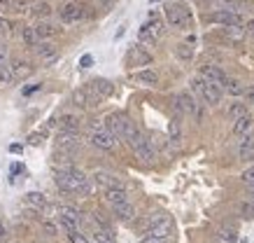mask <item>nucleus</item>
<instances>
[{"mask_svg":"<svg viewBox=\"0 0 254 243\" xmlns=\"http://www.w3.org/2000/svg\"><path fill=\"white\" fill-rule=\"evenodd\" d=\"M68 239H70V243H89V241H86V236L82 234L77 227L70 229V232H68Z\"/></svg>","mask_w":254,"mask_h":243,"instance_id":"obj_39","label":"nucleus"},{"mask_svg":"<svg viewBox=\"0 0 254 243\" xmlns=\"http://www.w3.org/2000/svg\"><path fill=\"white\" fill-rule=\"evenodd\" d=\"M247 98H250V101H254V89H252V91H247Z\"/></svg>","mask_w":254,"mask_h":243,"instance_id":"obj_54","label":"nucleus"},{"mask_svg":"<svg viewBox=\"0 0 254 243\" xmlns=\"http://www.w3.org/2000/svg\"><path fill=\"white\" fill-rule=\"evenodd\" d=\"M166 21H168L173 28H187L189 26V21H191V16H189V12H187L182 5H168L166 7Z\"/></svg>","mask_w":254,"mask_h":243,"instance_id":"obj_7","label":"nucleus"},{"mask_svg":"<svg viewBox=\"0 0 254 243\" xmlns=\"http://www.w3.org/2000/svg\"><path fill=\"white\" fill-rule=\"evenodd\" d=\"M93 236H96V243H117L112 229H108V227H98Z\"/></svg>","mask_w":254,"mask_h":243,"instance_id":"obj_31","label":"nucleus"},{"mask_svg":"<svg viewBox=\"0 0 254 243\" xmlns=\"http://www.w3.org/2000/svg\"><path fill=\"white\" fill-rule=\"evenodd\" d=\"M147 28H149V31L154 33L156 38H161V35H163V21H161V19H159V14H154V12L149 14V21H147Z\"/></svg>","mask_w":254,"mask_h":243,"instance_id":"obj_30","label":"nucleus"},{"mask_svg":"<svg viewBox=\"0 0 254 243\" xmlns=\"http://www.w3.org/2000/svg\"><path fill=\"white\" fill-rule=\"evenodd\" d=\"M210 21H215V24H224V26H240V14L231 12V9H219L215 14H210Z\"/></svg>","mask_w":254,"mask_h":243,"instance_id":"obj_13","label":"nucleus"},{"mask_svg":"<svg viewBox=\"0 0 254 243\" xmlns=\"http://www.w3.org/2000/svg\"><path fill=\"white\" fill-rule=\"evenodd\" d=\"M247 33H250V35H254V19H252V21H247Z\"/></svg>","mask_w":254,"mask_h":243,"instance_id":"obj_51","label":"nucleus"},{"mask_svg":"<svg viewBox=\"0 0 254 243\" xmlns=\"http://www.w3.org/2000/svg\"><path fill=\"white\" fill-rule=\"evenodd\" d=\"M250 129H252V117L250 115H243V117H238L233 122V134L236 136H245Z\"/></svg>","mask_w":254,"mask_h":243,"instance_id":"obj_25","label":"nucleus"},{"mask_svg":"<svg viewBox=\"0 0 254 243\" xmlns=\"http://www.w3.org/2000/svg\"><path fill=\"white\" fill-rule=\"evenodd\" d=\"M21 40L23 45H28V47H35L40 42V35L35 28H31V26H26V28H21Z\"/></svg>","mask_w":254,"mask_h":243,"instance_id":"obj_28","label":"nucleus"},{"mask_svg":"<svg viewBox=\"0 0 254 243\" xmlns=\"http://www.w3.org/2000/svg\"><path fill=\"white\" fill-rule=\"evenodd\" d=\"M93 180H96V185H100V187H105V189L117 187V185H119V180H117L115 175L108 173V171H96L93 173Z\"/></svg>","mask_w":254,"mask_h":243,"instance_id":"obj_20","label":"nucleus"},{"mask_svg":"<svg viewBox=\"0 0 254 243\" xmlns=\"http://www.w3.org/2000/svg\"><path fill=\"white\" fill-rule=\"evenodd\" d=\"M219 239L226 243H236L238 241V234H236V229L233 227H219Z\"/></svg>","mask_w":254,"mask_h":243,"instance_id":"obj_34","label":"nucleus"},{"mask_svg":"<svg viewBox=\"0 0 254 243\" xmlns=\"http://www.w3.org/2000/svg\"><path fill=\"white\" fill-rule=\"evenodd\" d=\"M105 201H108L110 206L124 204V201H128V192H126L122 185H117V187H110V189H105Z\"/></svg>","mask_w":254,"mask_h":243,"instance_id":"obj_16","label":"nucleus"},{"mask_svg":"<svg viewBox=\"0 0 254 243\" xmlns=\"http://www.w3.org/2000/svg\"><path fill=\"white\" fill-rule=\"evenodd\" d=\"M56 220H59V225H61L65 232H70V229H75L79 222H82V215H79L77 208L61 204L59 208H56Z\"/></svg>","mask_w":254,"mask_h":243,"instance_id":"obj_5","label":"nucleus"},{"mask_svg":"<svg viewBox=\"0 0 254 243\" xmlns=\"http://www.w3.org/2000/svg\"><path fill=\"white\" fill-rule=\"evenodd\" d=\"M56 124L61 131H79V117L77 115H61L56 119Z\"/></svg>","mask_w":254,"mask_h":243,"instance_id":"obj_19","label":"nucleus"},{"mask_svg":"<svg viewBox=\"0 0 254 243\" xmlns=\"http://www.w3.org/2000/svg\"><path fill=\"white\" fill-rule=\"evenodd\" d=\"M9 152H12V155H21L23 148L19 145V143H12V145H9Z\"/></svg>","mask_w":254,"mask_h":243,"instance_id":"obj_46","label":"nucleus"},{"mask_svg":"<svg viewBox=\"0 0 254 243\" xmlns=\"http://www.w3.org/2000/svg\"><path fill=\"white\" fill-rule=\"evenodd\" d=\"M124 33H126V26H124V24H122V26H119V31H117V33H115V40L124 38Z\"/></svg>","mask_w":254,"mask_h":243,"instance_id":"obj_50","label":"nucleus"},{"mask_svg":"<svg viewBox=\"0 0 254 243\" xmlns=\"http://www.w3.org/2000/svg\"><path fill=\"white\" fill-rule=\"evenodd\" d=\"M9 28H12V26H9V21H7V19H2V16H0V35H7Z\"/></svg>","mask_w":254,"mask_h":243,"instance_id":"obj_44","label":"nucleus"},{"mask_svg":"<svg viewBox=\"0 0 254 243\" xmlns=\"http://www.w3.org/2000/svg\"><path fill=\"white\" fill-rule=\"evenodd\" d=\"M105 129H108L115 138H128V136L135 131L133 122L126 117L124 112H112V115H108V119H105Z\"/></svg>","mask_w":254,"mask_h":243,"instance_id":"obj_4","label":"nucleus"},{"mask_svg":"<svg viewBox=\"0 0 254 243\" xmlns=\"http://www.w3.org/2000/svg\"><path fill=\"white\" fill-rule=\"evenodd\" d=\"M128 145L133 148V152H135V157L142 162V164H154V159H156V148L149 143V138H145V136L140 134L138 129L133 131L128 138Z\"/></svg>","mask_w":254,"mask_h":243,"instance_id":"obj_2","label":"nucleus"},{"mask_svg":"<svg viewBox=\"0 0 254 243\" xmlns=\"http://www.w3.org/2000/svg\"><path fill=\"white\" fill-rule=\"evenodd\" d=\"M100 5H103V7H110V5H112V0H100Z\"/></svg>","mask_w":254,"mask_h":243,"instance_id":"obj_53","label":"nucleus"},{"mask_svg":"<svg viewBox=\"0 0 254 243\" xmlns=\"http://www.w3.org/2000/svg\"><path fill=\"white\" fill-rule=\"evenodd\" d=\"M9 75H12V80L31 78V75H33V68L26 61H14L12 66H9Z\"/></svg>","mask_w":254,"mask_h":243,"instance_id":"obj_18","label":"nucleus"},{"mask_svg":"<svg viewBox=\"0 0 254 243\" xmlns=\"http://www.w3.org/2000/svg\"><path fill=\"white\" fill-rule=\"evenodd\" d=\"M89 91H91L98 101H103V98H108L115 89H112V84H110L108 80H93V82H89V86H86Z\"/></svg>","mask_w":254,"mask_h":243,"instance_id":"obj_15","label":"nucleus"},{"mask_svg":"<svg viewBox=\"0 0 254 243\" xmlns=\"http://www.w3.org/2000/svg\"><path fill=\"white\" fill-rule=\"evenodd\" d=\"M240 215L247 220H254V201H243L240 204Z\"/></svg>","mask_w":254,"mask_h":243,"instance_id":"obj_37","label":"nucleus"},{"mask_svg":"<svg viewBox=\"0 0 254 243\" xmlns=\"http://www.w3.org/2000/svg\"><path fill=\"white\" fill-rule=\"evenodd\" d=\"M191 89L208 103V105H217V103L222 101V86L215 84V82H210V80H205V78H193Z\"/></svg>","mask_w":254,"mask_h":243,"instance_id":"obj_3","label":"nucleus"},{"mask_svg":"<svg viewBox=\"0 0 254 243\" xmlns=\"http://www.w3.org/2000/svg\"><path fill=\"white\" fill-rule=\"evenodd\" d=\"M170 141H180V124H177V119L170 122Z\"/></svg>","mask_w":254,"mask_h":243,"instance_id":"obj_40","label":"nucleus"},{"mask_svg":"<svg viewBox=\"0 0 254 243\" xmlns=\"http://www.w3.org/2000/svg\"><path fill=\"white\" fill-rule=\"evenodd\" d=\"M173 229H175V225H173V220L166 218V215H161V213H156L154 218L149 220V229H147V234H152V236H161V239H170V234H173Z\"/></svg>","mask_w":254,"mask_h":243,"instance_id":"obj_6","label":"nucleus"},{"mask_svg":"<svg viewBox=\"0 0 254 243\" xmlns=\"http://www.w3.org/2000/svg\"><path fill=\"white\" fill-rule=\"evenodd\" d=\"M250 196H252V201H254V189H252V194H250Z\"/></svg>","mask_w":254,"mask_h":243,"instance_id":"obj_55","label":"nucleus"},{"mask_svg":"<svg viewBox=\"0 0 254 243\" xmlns=\"http://www.w3.org/2000/svg\"><path fill=\"white\" fill-rule=\"evenodd\" d=\"M35 31H38L40 40H49V38H54L56 33H59V28H56L54 24H49V21H40V24L35 26Z\"/></svg>","mask_w":254,"mask_h":243,"instance_id":"obj_26","label":"nucleus"},{"mask_svg":"<svg viewBox=\"0 0 254 243\" xmlns=\"http://www.w3.org/2000/svg\"><path fill=\"white\" fill-rule=\"evenodd\" d=\"M31 14L38 16V19H47V16L52 14V5L45 2V0H35V2L31 5Z\"/></svg>","mask_w":254,"mask_h":243,"instance_id":"obj_24","label":"nucleus"},{"mask_svg":"<svg viewBox=\"0 0 254 243\" xmlns=\"http://www.w3.org/2000/svg\"><path fill=\"white\" fill-rule=\"evenodd\" d=\"M91 66H93V56L91 54H84L82 59H79V68H84L86 71V68H91Z\"/></svg>","mask_w":254,"mask_h":243,"instance_id":"obj_42","label":"nucleus"},{"mask_svg":"<svg viewBox=\"0 0 254 243\" xmlns=\"http://www.w3.org/2000/svg\"><path fill=\"white\" fill-rule=\"evenodd\" d=\"M56 148L63 152H77L79 150V136L77 131H61L56 136Z\"/></svg>","mask_w":254,"mask_h":243,"instance_id":"obj_11","label":"nucleus"},{"mask_svg":"<svg viewBox=\"0 0 254 243\" xmlns=\"http://www.w3.org/2000/svg\"><path fill=\"white\" fill-rule=\"evenodd\" d=\"M5 61H7V47H5V45H0V68L5 66Z\"/></svg>","mask_w":254,"mask_h":243,"instance_id":"obj_45","label":"nucleus"},{"mask_svg":"<svg viewBox=\"0 0 254 243\" xmlns=\"http://www.w3.org/2000/svg\"><path fill=\"white\" fill-rule=\"evenodd\" d=\"M133 78H135V82H140V84H145V86H156L159 84V75H156V71H138Z\"/></svg>","mask_w":254,"mask_h":243,"instance_id":"obj_22","label":"nucleus"},{"mask_svg":"<svg viewBox=\"0 0 254 243\" xmlns=\"http://www.w3.org/2000/svg\"><path fill=\"white\" fill-rule=\"evenodd\" d=\"M140 243H168V239H161V236H152V234H147Z\"/></svg>","mask_w":254,"mask_h":243,"instance_id":"obj_43","label":"nucleus"},{"mask_svg":"<svg viewBox=\"0 0 254 243\" xmlns=\"http://www.w3.org/2000/svg\"><path fill=\"white\" fill-rule=\"evenodd\" d=\"M9 5H12V0H0V12L9 9Z\"/></svg>","mask_w":254,"mask_h":243,"instance_id":"obj_49","label":"nucleus"},{"mask_svg":"<svg viewBox=\"0 0 254 243\" xmlns=\"http://www.w3.org/2000/svg\"><path fill=\"white\" fill-rule=\"evenodd\" d=\"M35 2V0H12V5H9V9L12 12H21V9H31V5Z\"/></svg>","mask_w":254,"mask_h":243,"instance_id":"obj_38","label":"nucleus"},{"mask_svg":"<svg viewBox=\"0 0 254 243\" xmlns=\"http://www.w3.org/2000/svg\"><path fill=\"white\" fill-rule=\"evenodd\" d=\"M35 54L42 63H54L59 59V49L52 45V42H47V40H40L38 45H35Z\"/></svg>","mask_w":254,"mask_h":243,"instance_id":"obj_12","label":"nucleus"},{"mask_svg":"<svg viewBox=\"0 0 254 243\" xmlns=\"http://www.w3.org/2000/svg\"><path fill=\"white\" fill-rule=\"evenodd\" d=\"M82 5H77V2H72V0H68V2H63L61 7H59V16H61V21H65V24H77L79 19H82Z\"/></svg>","mask_w":254,"mask_h":243,"instance_id":"obj_10","label":"nucleus"},{"mask_svg":"<svg viewBox=\"0 0 254 243\" xmlns=\"http://www.w3.org/2000/svg\"><path fill=\"white\" fill-rule=\"evenodd\" d=\"M224 89H226L229 94H233V96H240V94H245V86L240 84L238 80H229V82H226V86H224Z\"/></svg>","mask_w":254,"mask_h":243,"instance_id":"obj_36","label":"nucleus"},{"mask_svg":"<svg viewBox=\"0 0 254 243\" xmlns=\"http://www.w3.org/2000/svg\"><path fill=\"white\" fill-rule=\"evenodd\" d=\"M91 143L96 145V148L100 150H112L115 148V136L110 134L105 126H93V131H91Z\"/></svg>","mask_w":254,"mask_h":243,"instance_id":"obj_9","label":"nucleus"},{"mask_svg":"<svg viewBox=\"0 0 254 243\" xmlns=\"http://www.w3.org/2000/svg\"><path fill=\"white\" fill-rule=\"evenodd\" d=\"M54 180L61 189L72 192V194H89V192H91L89 178H86L79 168H75V166H70V168H59V171L54 173Z\"/></svg>","mask_w":254,"mask_h":243,"instance_id":"obj_1","label":"nucleus"},{"mask_svg":"<svg viewBox=\"0 0 254 243\" xmlns=\"http://www.w3.org/2000/svg\"><path fill=\"white\" fill-rule=\"evenodd\" d=\"M72 103L77 105V108H91V98H89V91L84 89H77V91H72Z\"/></svg>","mask_w":254,"mask_h":243,"instance_id":"obj_27","label":"nucleus"},{"mask_svg":"<svg viewBox=\"0 0 254 243\" xmlns=\"http://www.w3.org/2000/svg\"><path fill=\"white\" fill-rule=\"evenodd\" d=\"M26 204L33 206V208H45L47 199H45L42 192H28V194H26Z\"/></svg>","mask_w":254,"mask_h":243,"instance_id":"obj_29","label":"nucleus"},{"mask_svg":"<svg viewBox=\"0 0 254 243\" xmlns=\"http://www.w3.org/2000/svg\"><path fill=\"white\" fill-rule=\"evenodd\" d=\"M40 141H42V134H33L31 136V145H40Z\"/></svg>","mask_w":254,"mask_h":243,"instance_id":"obj_48","label":"nucleus"},{"mask_svg":"<svg viewBox=\"0 0 254 243\" xmlns=\"http://www.w3.org/2000/svg\"><path fill=\"white\" fill-rule=\"evenodd\" d=\"M238 157L243 159V162H252V159H254V138H252V136H247L245 141L240 143Z\"/></svg>","mask_w":254,"mask_h":243,"instance_id":"obj_23","label":"nucleus"},{"mask_svg":"<svg viewBox=\"0 0 254 243\" xmlns=\"http://www.w3.org/2000/svg\"><path fill=\"white\" fill-rule=\"evenodd\" d=\"M112 208H115V215H117V218L124 220V222H128V220L135 218V208H133L131 201H124V204H117V206H112Z\"/></svg>","mask_w":254,"mask_h":243,"instance_id":"obj_21","label":"nucleus"},{"mask_svg":"<svg viewBox=\"0 0 254 243\" xmlns=\"http://www.w3.org/2000/svg\"><path fill=\"white\" fill-rule=\"evenodd\" d=\"M42 227H45L47 234H56V227L52 225V222H47V220H45V222H42Z\"/></svg>","mask_w":254,"mask_h":243,"instance_id":"obj_47","label":"nucleus"},{"mask_svg":"<svg viewBox=\"0 0 254 243\" xmlns=\"http://www.w3.org/2000/svg\"><path fill=\"white\" fill-rule=\"evenodd\" d=\"M5 236H7V229H5L2 225H0V239H5Z\"/></svg>","mask_w":254,"mask_h":243,"instance_id":"obj_52","label":"nucleus"},{"mask_svg":"<svg viewBox=\"0 0 254 243\" xmlns=\"http://www.w3.org/2000/svg\"><path fill=\"white\" fill-rule=\"evenodd\" d=\"M243 115H247V105H245V103H236V105H231V110H229V117H231V122H236V119L243 117Z\"/></svg>","mask_w":254,"mask_h":243,"instance_id":"obj_35","label":"nucleus"},{"mask_svg":"<svg viewBox=\"0 0 254 243\" xmlns=\"http://www.w3.org/2000/svg\"><path fill=\"white\" fill-rule=\"evenodd\" d=\"M200 75L205 80H210V82L219 84V86H226V82H229L226 73H224L222 68H217V66H203V68H200Z\"/></svg>","mask_w":254,"mask_h":243,"instance_id":"obj_14","label":"nucleus"},{"mask_svg":"<svg viewBox=\"0 0 254 243\" xmlns=\"http://www.w3.org/2000/svg\"><path fill=\"white\" fill-rule=\"evenodd\" d=\"M128 63H131V66H149V63H152V54L145 52L142 47H131V52H128Z\"/></svg>","mask_w":254,"mask_h":243,"instance_id":"obj_17","label":"nucleus"},{"mask_svg":"<svg viewBox=\"0 0 254 243\" xmlns=\"http://www.w3.org/2000/svg\"><path fill=\"white\" fill-rule=\"evenodd\" d=\"M138 40H140V42H145V45H154L159 38H156L154 33L147 28V24H142V26H140V31H138Z\"/></svg>","mask_w":254,"mask_h":243,"instance_id":"obj_32","label":"nucleus"},{"mask_svg":"<svg viewBox=\"0 0 254 243\" xmlns=\"http://www.w3.org/2000/svg\"><path fill=\"white\" fill-rule=\"evenodd\" d=\"M175 103H177V110H180V112H187V115H193L196 119H200V108H198V103H196V98H193L191 94H187V91L177 94Z\"/></svg>","mask_w":254,"mask_h":243,"instance_id":"obj_8","label":"nucleus"},{"mask_svg":"<svg viewBox=\"0 0 254 243\" xmlns=\"http://www.w3.org/2000/svg\"><path fill=\"white\" fill-rule=\"evenodd\" d=\"M243 180H245L250 187H254V166H250V168L243 173Z\"/></svg>","mask_w":254,"mask_h":243,"instance_id":"obj_41","label":"nucleus"},{"mask_svg":"<svg viewBox=\"0 0 254 243\" xmlns=\"http://www.w3.org/2000/svg\"><path fill=\"white\" fill-rule=\"evenodd\" d=\"M175 54H177V59H182V61H191L193 59V47H189L187 42H182V45H177L175 47Z\"/></svg>","mask_w":254,"mask_h":243,"instance_id":"obj_33","label":"nucleus"}]
</instances>
